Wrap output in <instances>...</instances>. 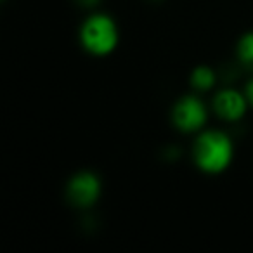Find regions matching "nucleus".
Masks as SVG:
<instances>
[{"label":"nucleus","instance_id":"obj_5","mask_svg":"<svg viewBox=\"0 0 253 253\" xmlns=\"http://www.w3.org/2000/svg\"><path fill=\"white\" fill-rule=\"evenodd\" d=\"M211 108L218 118L225 120V122H238L245 116L246 109H248V99H246L245 92L225 87L215 94Z\"/></svg>","mask_w":253,"mask_h":253},{"label":"nucleus","instance_id":"obj_2","mask_svg":"<svg viewBox=\"0 0 253 253\" xmlns=\"http://www.w3.org/2000/svg\"><path fill=\"white\" fill-rule=\"evenodd\" d=\"M118 26L111 16L94 12L80 26V43L92 56H108L118 45Z\"/></svg>","mask_w":253,"mask_h":253},{"label":"nucleus","instance_id":"obj_8","mask_svg":"<svg viewBox=\"0 0 253 253\" xmlns=\"http://www.w3.org/2000/svg\"><path fill=\"white\" fill-rule=\"evenodd\" d=\"M245 95H246V99H248V104L253 108V78L248 82V84H246V87H245Z\"/></svg>","mask_w":253,"mask_h":253},{"label":"nucleus","instance_id":"obj_7","mask_svg":"<svg viewBox=\"0 0 253 253\" xmlns=\"http://www.w3.org/2000/svg\"><path fill=\"white\" fill-rule=\"evenodd\" d=\"M236 56L245 70L253 71V32H248L239 39L236 45Z\"/></svg>","mask_w":253,"mask_h":253},{"label":"nucleus","instance_id":"obj_3","mask_svg":"<svg viewBox=\"0 0 253 253\" xmlns=\"http://www.w3.org/2000/svg\"><path fill=\"white\" fill-rule=\"evenodd\" d=\"M208 109L207 104L198 95L189 94L180 97L172 108V123L177 130L184 134L201 132L207 125Z\"/></svg>","mask_w":253,"mask_h":253},{"label":"nucleus","instance_id":"obj_4","mask_svg":"<svg viewBox=\"0 0 253 253\" xmlns=\"http://www.w3.org/2000/svg\"><path fill=\"white\" fill-rule=\"evenodd\" d=\"M66 196L77 208H88L101 196V180L94 172L82 170L75 173L66 186Z\"/></svg>","mask_w":253,"mask_h":253},{"label":"nucleus","instance_id":"obj_6","mask_svg":"<svg viewBox=\"0 0 253 253\" xmlns=\"http://www.w3.org/2000/svg\"><path fill=\"white\" fill-rule=\"evenodd\" d=\"M189 82L191 87L196 92H207L210 88H213L215 84H217V73L208 66H198L191 73Z\"/></svg>","mask_w":253,"mask_h":253},{"label":"nucleus","instance_id":"obj_1","mask_svg":"<svg viewBox=\"0 0 253 253\" xmlns=\"http://www.w3.org/2000/svg\"><path fill=\"white\" fill-rule=\"evenodd\" d=\"M234 156V146L225 132L201 130L193 144V160L205 173H220L231 165Z\"/></svg>","mask_w":253,"mask_h":253},{"label":"nucleus","instance_id":"obj_9","mask_svg":"<svg viewBox=\"0 0 253 253\" xmlns=\"http://www.w3.org/2000/svg\"><path fill=\"white\" fill-rule=\"evenodd\" d=\"M78 4L82 5V7H87V9H92V7H95V5L101 2V0H77Z\"/></svg>","mask_w":253,"mask_h":253}]
</instances>
